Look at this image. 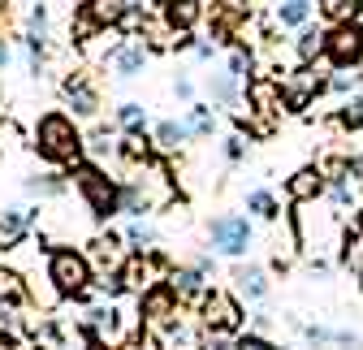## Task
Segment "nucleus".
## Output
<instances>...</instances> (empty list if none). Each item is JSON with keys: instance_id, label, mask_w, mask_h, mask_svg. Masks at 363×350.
Instances as JSON below:
<instances>
[{"instance_id": "nucleus-1", "label": "nucleus", "mask_w": 363, "mask_h": 350, "mask_svg": "<svg viewBox=\"0 0 363 350\" xmlns=\"http://www.w3.org/2000/svg\"><path fill=\"white\" fill-rule=\"evenodd\" d=\"M35 156L57 169H78L86 160V135L69 113H43L35 121Z\"/></svg>"}, {"instance_id": "nucleus-2", "label": "nucleus", "mask_w": 363, "mask_h": 350, "mask_svg": "<svg viewBox=\"0 0 363 350\" xmlns=\"http://www.w3.org/2000/svg\"><path fill=\"white\" fill-rule=\"evenodd\" d=\"M74 191L82 195L86 212L96 216V221H113V216L121 212V182L108 178V169L96 164V160H82L74 169Z\"/></svg>"}, {"instance_id": "nucleus-3", "label": "nucleus", "mask_w": 363, "mask_h": 350, "mask_svg": "<svg viewBox=\"0 0 363 350\" xmlns=\"http://www.w3.org/2000/svg\"><path fill=\"white\" fill-rule=\"evenodd\" d=\"M48 281L57 298H82L96 286V269L78 247H52L48 251Z\"/></svg>"}, {"instance_id": "nucleus-4", "label": "nucleus", "mask_w": 363, "mask_h": 350, "mask_svg": "<svg viewBox=\"0 0 363 350\" xmlns=\"http://www.w3.org/2000/svg\"><path fill=\"white\" fill-rule=\"evenodd\" d=\"M255 242V225H251V216L242 212H220L216 221L208 225V247L216 255H230V259H242Z\"/></svg>"}, {"instance_id": "nucleus-5", "label": "nucleus", "mask_w": 363, "mask_h": 350, "mask_svg": "<svg viewBox=\"0 0 363 350\" xmlns=\"http://www.w3.org/2000/svg\"><path fill=\"white\" fill-rule=\"evenodd\" d=\"M199 320H203L208 333H238L242 320H247V312H242L238 294H230V290H208L203 303H199Z\"/></svg>"}, {"instance_id": "nucleus-6", "label": "nucleus", "mask_w": 363, "mask_h": 350, "mask_svg": "<svg viewBox=\"0 0 363 350\" xmlns=\"http://www.w3.org/2000/svg\"><path fill=\"white\" fill-rule=\"evenodd\" d=\"M121 22V5H104V0H82L74 5V18H69V39L74 43H91L100 39L108 26Z\"/></svg>"}, {"instance_id": "nucleus-7", "label": "nucleus", "mask_w": 363, "mask_h": 350, "mask_svg": "<svg viewBox=\"0 0 363 350\" xmlns=\"http://www.w3.org/2000/svg\"><path fill=\"white\" fill-rule=\"evenodd\" d=\"M139 316H143V324L156 329V333L177 329V320H182V298H177V290H173L169 281L152 286V290L139 298Z\"/></svg>"}, {"instance_id": "nucleus-8", "label": "nucleus", "mask_w": 363, "mask_h": 350, "mask_svg": "<svg viewBox=\"0 0 363 350\" xmlns=\"http://www.w3.org/2000/svg\"><path fill=\"white\" fill-rule=\"evenodd\" d=\"M325 61H329L333 69H363V26H359V22L329 26Z\"/></svg>"}, {"instance_id": "nucleus-9", "label": "nucleus", "mask_w": 363, "mask_h": 350, "mask_svg": "<svg viewBox=\"0 0 363 350\" xmlns=\"http://www.w3.org/2000/svg\"><path fill=\"white\" fill-rule=\"evenodd\" d=\"M320 91H329V78L315 69V65H298L290 78H281V100H286V113H303Z\"/></svg>"}, {"instance_id": "nucleus-10", "label": "nucleus", "mask_w": 363, "mask_h": 350, "mask_svg": "<svg viewBox=\"0 0 363 350\" xmlns=\"http://www.w3.org/2000/svg\"><path fill=\"white\" fill-rule=\"evenodd\" d=\"M61 100L65 108H74V117H100V86L91 82L86 69H69L61 78Z\"/></svg>"}, {"instance_id": "nucleus-11", "label": "nucleus", "mask_w": 363, "mask_h": 350, "mask_svg": "<svg viewBox=\"0 0 363 350\" xmlns=\"http://www.w3.org/2000/svg\"><path fill=\"white\" fill-rule=\"evenodd\" d=\"M147 61H152V52H147V43H139V39H117L113 48L104 52V65L117 78H139L147 69Z\"/></svg>"}, {"instance_id": "nucleus-12", "label": "nucleus", "mask_w": 363, "mask_h": 350, "mask_svg": "<svg viewBox=\"0 0 363 350\" xmlns=\"http://www.w3.org/2000/svg\"><path fill=\"white\" fill-rule=\"evenodd\" d=\"M121 212L130 216V221H143L147 212H156V186L143 178V173L121 182Z\"/></svg>"}, {"instance_id": "nucleus-13", "label": "nucleus", "mask_w": 363, "mask_h": 350, "mask_svg": "<svg viewBox=\"0 0 363 350\" xmlns=\"http://www.w3.org/2000/svg\"><path fill=\"white\" fill-rule=\"evenodd\" d=\"M247 104H251L259 117H277V113H286L281 82H272V78H251V82H247Z\"/></svg>"}, {"instance_id": "nucleus-14", "label": "nucleus", "mask_w": 363, "mask_h": 350, "mask_svg": "<svg viewBox=\"0 0 363 350\" xmlns=\"http://www.w3.org/2000/svg\"><path fill=\"white\" fill-rule=\"evenodd\" d=\"M325 191H329V178H325V169H320V164L298 169L294 178L286 182V195H290L294 203H311V199H320Z\"/></svg>"}, {"instance_id": "nucleus-15", "label": "nucleus", "mask_w": 363, "mask_h": 350, "mask_svg": "<svg viewBox=\"0 0 363 350\" xmlns=\"http://www.w3.org/2000/svg\"><path fill=\"white\" fill-rule=\"evenodd\" d=\"M169 286L177 290L182 303H203V294H208V273L195 269V264H177V269L169 273Z\"/></svg>"}, {"instance_id": "nucleus-16", "label": "nucleus", "mask_w": 363, "mask_h": 350, "mask_svg": "<svg viewBox=\"0 0 363 350\" xmlns=\"http://www.w3.org/2000/svg\"><path fill=\"white\" fill-rule=\"evenodd\" d=\"M247 18H251L247 0H216V5H212V26H216L220 39H234V30L247 26Z\"/></svg>"}, {"instance_id": "nucleus-17", "label": "nucleus", "mask_w": 363, "mask_h": 350, "mask_svg": "<svg viewBox=\"0 0 363 350\" xmlns=\"http://www.w3.org/2000/svg\"><path fill=\"white\" fill-rule=\"evenodd\" d=\"M30 221H39V208H13V212H5V221H0V251H13L26 238Z\"/></svg>"}, {"instance_id": "nucleus-18", "label": "nucleus", "mask_w": 363, "mask_h": 350, "mask_svg": "<svg viewBox=\"0 0 363 350\" xmlns=\"http://www.w3.org/2000/svg\"><path fill=\"white\" fill-rule=\"evenodd\" d=\"M234 286H238V294L251 298V303H264L268 290H272V281H268V273H264L259 264H238V269H234Z\"/></svg>"}, {"instance_id": "nucleus-19", "label": "nucleus", "mask_w": 363, "mask_h": 350, "mask_svg": "<svg viewBox=\"0 0 363 350\" xmlns=\"http://www.w3.org/2000/svg\"><path fill=\"white\" fill-rule=\"evenodd\" d=\"M186 139H191V130H186V121H177V117H164V121L152 125V147L164 152V156H173Z\"/></svg>"}, {"instance_id": "nucleus-20", "label": "nucleus", "mask_w": 363, "mask_h": 350, "mask_svg": "<svg viewBox=\"0 0 363 350\" xmlns=\"http://www.w3.org/2000/svg\"><path fill=\"white\" fill-rule=\"evenodd\" d=\"M160 9H164V22H169L177 35H191L195 22L203 18V5H199V0H169V5H160Z\"/></svg>"}, {"instance_id": "nucleus-21", "label": "nucleus", "mask_w": 363, "mask_h": 350, "mask_svg": "<svg viewBox=\"0 0 363 350\" xmlns=\"http://www.w3.org/2000/svg\"><path fill=\"white\" fill-rule=\"evenodd\" d=\"M242 78H234L230 69H220V74H208V96H212V104H220V108H238V100H242V86H238Z\"/></svg>"}, {"instance_id": "nucleus-22", "label": "nucleus", "mask_w": 363, "mask_h": 350, "mask_svg": "<svg viewBox=\"0 0 363 350\" xmlns=\"http://www.w3.org/2000/svg\"><path fill=\"white\" fill-rule=\"evenodd\" d=\"M311 13H315V0H277V9H272L277 26H286V30L311 26Z\"/></svg>"}, {"instance_id": "nucleus-23", "label": "nucleus", "mask_w": 363, "mask_h": 350, "mask_svg": "<svg viewBox=\"0 0 363 350\" xmlns=\"http://www.w3.org/2000/svg\"><path fill=\"white\" fill-rule=\"evenodd\" d=\"M325 48H329V30H315V26H303L298 30V43H294L298 65H315V61L325 57Z\"/></svg>"}, {"instance_id": "nucleus-24", "label": "nucleus", "mask_w": 363, "mask_h": 350, "mask_svg": "<svg viewBox=\"0 0 363 350\" xmlns=\"http://www.w3.org/2000/svg\"><path fill=\"white\" fill-rule=\"evenodd\" d=\"M117 130L121 135H134V139H143L147 130H152V117H147V108L143 104H134V100H125V104H117Z\"/></svg>"}, {"instance_id": "nucleus-25", "label": "nucleus", "mask_w": 363, "mask_h": 350, "mask_svg": "<svg viewBox=\"0 0 363 350\" xmlns=\"http://www.w3.org/2000/svg\"><path fill=\"white\" fill-rule=\"evenodd\" d=\"M117 147H121V130H113V125H96L86 135V156L96 160V164H104L108 156H117Z\"/></svg>"}, {"instance_id": "nucleus-26", "label": "nucleus", "mask_w": 363, "mask_h": 350, "mask_svg": "<svg viewBox=\"0 0 363 350\" xmlns=\"http://www.w3.org/2000/svg\"><path fill=\"white\" fill-rule=\"evenodd\" d=\"M315 13H320L329 26H346L363 18V0H315Z\"/></svg>"}, {"instance_id": "nucleus-27", "label": "nucleus", "mask_w": 363, "mask_h": 350, "mask_svg": "<svg viewBox=\"0 0 363 350\" xmlns=\"http://www.w3.org/2000/svg\"><path fill=\"white\" fill-rule=\"evenodd\" d=\"M247 216H255V221H277V216H281V203H277V195H272V191H264V186L247 191Z\"/></svg>"}, {"instance_id": "nucleus-28", "label": "nucleus", "mask_w": 363, "mask_h": 350, "mask_svg": "<svg viewBox=\"0 0 363 350\" xmlns=\"http://www.w3.org/2000/svg\"><path fill=\"white\" fill-rule=\"evenodd\" d=\"M121 238H125L130 251H139V255H143V251H156V242H160V234H156V225L147 221V216H143V221H130Z\"/></svg>"}, {"instance_id": "nucleus-29", "label": "nucleus", "mask_w": 363, "mask_h": 350, "mask_svg": "<svg viewBox=\"0 0 363 350\" xmlns=\"http://www.w3.org/2000/svg\"><path fill=\"white\" fill-rule=\"evenodd\" d=\"M186 130H191V139H212L216 135V113L208 104H186Z\"/></svg>"}, {"instance_id": "nucleus-30", "label": "nucleus", "mask_w": 363, "mask_h": 350, "mask_svg": "<svg viewBox=\"0 0 363 350\" xmlns=\"http://www.w3.org/2000/svg\"><path fill=\"white\" fill-rule=\"evenodd\" d=\"M337 264L350 269V273H363V230H346V234H342Z\"/></svg>"}, {"instance_id": "nucleus-31", "label": "nucleus", "mask_w": 363, "mask_h": 350, "mask_svg": "<svg viewBox=\"0 0 363 350\" xmlns=\"http://www.w3.org/2000/svg\"><path fill=\"white\" fill-rule=\"evenodd\" d=\"M26 191L39 195V199H57V195H65V178H57V173H35V178H26Z\"/></svg>"}, {"instance_id": "nucleus-32", "label": "nucleus", "mask_w": 363, "mask_h": 350, "mask_svg": "<svg viewBox=\"0 0 363 350\" xmlns=\"http://www.w3.org/2000/svg\"><path fill=\"white\" fill-rule=\"evenodd\" d=\"M298 333H303L307 350H329V346H337V329H325V324H303Z\"/></svg>"}, {"instance_id": "nucleus-33", "label": "nucleus", "mask_w": 363, "mask_h": 350, "mask_svg": "<svg viewBox=\"0 0 363 350\" xmlns=\"http://www.w3.org/2000/svg\"><path fill=\"white\" fill-rule=\"evenodd\" d=\"M337 125H342V130H363V91L350 96V100H342V108H337Z\"/></svg>"}, {"instance_id": "nucleus-34", "label": "nucleus", "mask_w": 363, "mask_h": 350, "mask_svg": "<svg viewBox=\"0 0 363 350\" xmlns=\"http://www.w3.org/2000/svg\"><path fill=\"white\" fill-rule=\"evenodd\" d=\"M225 69H230L234 78H247V74H251V52L242 48V43H238V48H230V52H225Z\"/></svg>"}, {"instance_id": "nucleus-35", "label": "nucleus", "mask_w": 363, "mask_h": 350, "mask_svg": "<svg viewBox=\"0 0 363 350\" xmlns=\"http://www.w3.org/2000/svg\"><path fill=\"white\" fill-rule=\"evenodd\" d=\"M234 350H281V346L272 341V337H264V333H251V329H247V333L234 337Z\"/></svg>"}, {"instance_id": "nucleus-36", "label": "nucleus", "mask_w": 363, "mask_h": 350, "mask_svg": "<svg viewBox=\"0 0 363 350\" xmlns=\"http://www.w3.org/2000/svg\"><path fill=\"white\" fill-rule=\"evenodd\" d=\"M220 156L230 160V164H238V160L247 156V143H242V135H230V139H220Z\"/></svg>"}, {"instance_id": "nucleus-37", "label": "nucleus", "mask_w": 363, "mask_h": 350, "mask_svg": "<svg viewBox=\"0 0 363 350\" xmlns=\"http://www.w3.org/2000/svg\"><path fill=\"white\" fill-rule=\"evenodd\" d=\"M0 298H9V303H22V298H26V290L18 286L13 273H0Z\"/></svg>"}, {"instance_id": "nucleus-38", "label": "nucleus", "mask_w": 363, "mask_h": 350, "mask_svg": "<svg viewBox=\"0 0 363 350\" xmlns=\"http://www.w3.org/2000/svg\"><path fill=\"white\" fill-rule=\"evenodd\" d=\"M173 91H177L182 104H195V82H191V78H177V82H173Z\"/></svg>"}, {"instance_id": "nucleus-39", "label": "nucleus", "mask_w": 363, "mask_h": 350, "mask_svg": "<svg viewBox=\"0 0 363 350\" xmlns=\"http://www.w3.org/2000/svg\"><path fill=\"white\" fill-rule=\"evenodd\" d=\"M337 350H363V337H354V333L337 329Z\"/></svg>"}, {"instance_id": "nucleus-40", "label": "nucleus", "mask_w": 363, "mask_h": 350, "mask_svg": "<svg viewBox=\"0 0 363 350\" xmlns=\"http://www.w3.org/2000/svg\"><path fill=\"white\" fill-rule=\"evenodd\" d=\"M13 26V0H0V35Z\"/></svg>"}, {"instance_id": "nucleus-41", "label": "nucleus", "mask_w": 363, "mask_h": 350, "mask_svg": "<svg viewBox=\"0 0 363 350\" xmlns=\"http://www.w3.org/2000/svg\"><path fill=\"white\" fill-rule=\"evenodd\" d=\"M9 65H13V48H9V39L0 35V74H5Z\"/></svg>"}, {"instance_id": "nucleus-42", "label": "nucleus", "mask_w": 363, "mask_h": 350, "mask_svg": "<svg viewBox=\"0 0 363 350\" xmlns=\"http://www.w3.org/2000/svg\"><path fill=\"white\" fill-rule=\"evenodd\" d=\"M195 57H199V61H212V57H216V43H208V39H195Z\"/></svg>"}, {"instance_id": "nucleus-43", "label": "nucleus", "mask_w": 363, "mask_h": 350, "mask_svg": "<svg viewBox=\"0 0 363 350\" xmlns=\"http://www.w3.org/2000/svg\"><path fill=\"white\" fill-rule=\"evenodd\" d=\"M82 341H86V350H108V341L100 333H91V329H82Z\"/></svg>"}, {"instance_id": "nucleus-44", "label": "nucleus", "mask_w": 363, "mask_h": 350, "mask_svg": "<svg viewBox=\"0 0 363 350\" xmlns=\"http://www.w3.org/2000/svg\"><path fill=\"white\" fill-rule=\"evenodd\" d=\"M359 230H363V208H359Z\"/></svg>"}, {"instance_id": "nucleus-45", "label": "nucleus", "mask_w": 363, "mask_h": 350, "mask_svg": "<svg viewBox=\"0 0 363 350\" xmlns=\"http://www.w3.org/2000/svg\"><path fill=\"white\" fill-rule=\"evenodd\" d=\"M359 286H363V273H359Z\"/></svg>"}]
</instances>
